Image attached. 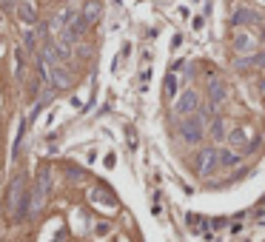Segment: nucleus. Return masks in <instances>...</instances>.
I'll return each instance as SVG.
<instances>
[{
	"mask_svg": "<svg viewBox=\"0 0 265 242\" xmlns=\"http://www.w3.org/2000/svg\"><path fill=\"white\" fill-rule=\"evenodd\" d=\"M26 177L23 174H18L15 180H12V185H9V197H6V205H9V214L15 216V219H20L23 214H29L26 211V205H23V199H26Z\"/></svg>",
	"mask_w": 265,
	"mask_h": 242,
	"instance_id": "obj_1",
	"label": "nucleus"
},
{
	"mask_svg": "<svg viewBox=\"0 0 265 242\" xmlns=\"http://www.w3.org/2000/svg\"><path fill=\"white\" fill-rule=\"evenodd\" d=\"M49 188H52V174H49V168H43V171H40V177H37V188H35V194H29V214H32V216H35L37 211L43 208Z\"/></svg>",
	"mask_w": 265,
	"mask_h": 242,
	"instance_id": "obj_2",
	"label": "nucleus"
},
{
	"mask_svg": "<svg viewBox=\"0 0 265 242\" xmlns=\"http://www.w3.org/2000/svg\"><path fill=\"white\" fill-rule=\"evenodd\" d=\"M205 120H203V114H191L188 120H183V129H180V134H183V140H188V143H200L205 134Z\"/></svg>",
	"mask_w": 265,
	"mask_h": 242,
	"instance_id": "obj_3",
	"label": "nucleus"
},
{
	"mask_svg": "<svg viewBox=\"0 0 265 242\" xmlns=\"http://www.w3.org/2000/svg\"><path fill=\"white\" fill-rule=\"evenodd\" d=\"M217 160H220V154L214 151V148H203V151H197V171L203 174V177H211L214 168H217Z\"/></svg>",
	"mask_w": 265,
	"mask_h": 242,
	"instance_id": "obj_4",
	"label": "nucleus"
},
{
	"mask_svg": "<svg viewBox=\"0 0 265 242\" xmlns=\"http://www.w3.org/2000/svg\"><path fill=\"white\" fill-rule=\"evenodd\" d=\"M49 66V80H52L57 88H69L71 83H74V77H71L69 69H63L60 63H46Z\"/></svg>",
	"mask_w": 265,
	"mask_h": 242,
	"instance_id": "obj_5",
	"label": "nucleus"
},
{
	"mask_svg": "<svg viewBox=\"0 0 265 242\" xmlns=\"http://www.w3.org/2000/svg\"><path fill=\"white\" fill-rule=\"evenodd\" d=\"M86 29H88V20H86V15L80 12V15H74V20H71L69 26H66V32H63V40L74 43L77 37H83V35H86Z\"/></svg>",
	"mask_w": 265,
	"mask_h": 242,
	"instance_id": "obj_6",
	"label": "nucleus"
},
{
	"mask_svg": "<svg viewBox=\"0 0 265 242\" xmlns=\"http://www.w3.org/2000/svg\"><path fill=\"white\" fill-rule=\"evenodd\" d=\"M197 103H200V97L194 94V91H186V94L177 100V114H194L197 111Z\"/></svg>",
	"mask_w": 265,
	"mask_h": 242,
	"instance_id": "obj_7",
	"label": "nucleus"
},
{
	"mask_svg": "<svg viewBox=\"0 0 265 242\" xmlns=\"http://www.w3.org/2000/svg\"><path fill=\"white\" fill-rule=\"evenodd\" d=\"M18 18L26 23V26H35L37 23V12H35V6L32 3H18Z\"/></svg>",
	"mask_w": 265,
	"mask_h": 242,
	"instance_id": "obj_8",
	"label": "nucleus"
},
{
	"mask_svg": "<svg viewBox=\"0 0 265 242\" xmlns=\"http://www.w3.org/2000/svg\"><path fill=\"white\" fill-rule=\"evenodd\" d=\"M208 94H211V105H220L228 91L222 86V80H211V83H208Z\"/></svg>",
	"mask_w": 265,
	"mask_h": 242,
	"instance_id": "obj_9",
	"label": "nucleus"
},
{
	"mask_svg": "<svg viewBox=\"0 0 265 242\" xmlns=\"http://www.w3.org/2000/svg\"><path fill=\"white\" fill-rule=\"evenodd\" d=\"M83 15H86L88 23L100 20V15H103V3H100V0H86V6H83Z\"/></svg>",
	"mask_w": 265,
	"mask_h": 242,
	"instance_id": "obj_10",
	"label": "nucleus"
},
{
	"mask_svg": "<svg viewBox=\"0 0 265 242\" xmlns=\"http://www.w3.org/2000/svg\"><path fill=\"white\" fill-rule=\"evenodd\" d=\"M259 20V15L251 9H237L234 12V23H256Z\"/></svg>",
	"mask_w": 265,
	"mask_h": 242,
	"instance_id": "obj_11",
	"label": "nucleus"
},
{
	"mask_svg": "<svg viewBox=\"0 0 265 242\" xmlns=\"http://www.w3.org/2000/svg\"><path fill=\"white\" fill-rule=\"evenodd\" d=\"M211 134H214V140H225V120H222V117H214Z\"/></svg>",
	"mask_w": 265,
	"mask_h": 242,
	"instance_id": "obj_12",
	"label": "nucleus"
},
{
	"mask_svg": "<svg viewBox=\"0 0 265 242\" xmlns=\"http://www.w3.org/2000/svg\"><path fill=\"white\" fill-rule=\"evenodd\" d=\"M91 199H94V202H103V205H108V208H114V199H108V194L106 191H94V194H91Z\"/></svg>",
	"mask_w": 265,
	"mask_h": 242,
	"instance_id": "obj_13",
	"label": "nucleus"
},
{
	"mask_svg": "<svg viewBox=\"0 0 265 242\" xmlns=\"http://www.w3.org/2000/svg\"><path fill=\"white\" fill-rule=\"evenodd\" d=\"M177 94V77L171 74V77H166V97H174Z\"/></svg>",
	"mask_w": 265,
	"mask_h": 242,
	"instance_id": "obj_14",
	"label": "nucleus"
},
{
	"mask_svg": "<svg viewBox=\"0 0 265 242\" xmlns=\"http://www.w3.org/2000/svg\"><path fill=\"white\" fill-rule=\"evenodd\" d=\"M228 137H231V143H237V146H245V134H242V131H231Z\"/></svg>",
	"mask_w": 265,
	"mask_h": 242,
	"instance_id": "obj_15",
	"label": "nucleus"
},
{
	"mask_svg": "<svg viewBox=\"0 0 265 242\" xmlns=\"http://www.w3.org/2000/svg\"><path fill=\"white\" fill-rule=\"evenodd\" d=\"M23 43H26L29 49H35V46H37V35H35V32H26V35H23Z\"/></svg>",
	"mask_w": 265,
	"mask_h": 242,
	"instance_id": "obj_16",
	"label": "nucleus"
},
{
	"mask_svg": "<svg viewBox=\"0 0 265 242\" xmlns=\"http://www.w3.org/2000/svg\"><path fill=\"white\" fill-rule=\"evenodd\" d=\"M248 46H251V37H248V35H237V49H242V52H245Z\"/></svg>",
	"mask_w": 265,
	"mask_h": 242,
	"instance_id": "obj_17",
	"label": "nucleus"
},
{
	"mask_svg": "<svg viewBox=\"0 0 265 242\" xmlns=\"http://www.w3.org/2000/svg\"><path fill=\"white\" fill-rule=\"evenodd\" d=\"M248 63H251V66H265V52L256 54V57H248ZM248 63H242V66H248Z\"/></svg>",
	"mask_w": 265,
	"mask_h": 242,
	"instance_id": "obj_18",
	"label": "nucleus"
},
{
	"mask_svg": "<svg viewBox=\"0 0 265 242\" xmlns=\"http://www.w3.org/2000/svg\"><path fill=\"white\" fill-rule=\"evenodd\" d=\"M222 163H225V165H237V154L225 151V154H222Z\"/></svg>",
	"mask_w": 265,
	"mask_h": 242,
	"instance_id": "obj_19",
	"label": "nucleus"
},
{
	"mask_svg": "<svg viewBox=\"0 0 265 242\" xmlns=\"http://www.w3.org/2000/svg\"><path fill=\"white\" fill-rule=\"evenodd\" d=\"M188 228H194V231H200V216H191V214H188Z\"/></svg>",
	"mask_w": 265,
	"mask_h": 242,
	"instance_id": "obj_20",
	"label": "nucleus"
},
{
	"mask_svg": "<svg viewBox=\"0 0 265 242\" xmlns=\"http://www.w3.org/2000/svg\"><path fill=\"white\" fill-rule=\"evenodd\" d=\"M125 134H128V146H131V148H137V134H134V129H128Z\"/></svg>",
	"mask_w": 265,
	"mask_h": 242,
	"instance_id": "obj_21",
	"label": "nucleus"
},
{
	"mask_svg": "<svg viewBox=\"0 0 265 242\" xmlns=\"http://www.w3.org/2000/svg\"><path fill=\"white\" fill-rule=\"evenodd\" d=\"M0 3H3V6H15V0H0Z\"/></svg>",
	"mask_w": 265,
	"mask_h": 242,
	"instance_id": "obj_22",
	"label": "nucleus"
},
{
	"mask_svg": "<svg viewBox=\"0 0 265 242\" xmlns=\"http://www.w3.org/2000/svg\"><path fill=\"white\" fill-rule=\"evenodd\" d=\"M262 40H265V29H262Z\"/></svg>",
	"mask_w": 265,
	"mask_h": 242,
	"instance_id": "obj_23",
	"label": "nucleus"
},
{
	"mask_svg": "<svg viewBox=\"0 0 265 242\" xmlns=\"http://www.w3.org/2000/svg\"><path fill=\"white\" fill-rule=\"evenodd\" d=\"M262 88H265V80H262Z\"/></svg>",
	"mask_w": 265,
	"mask_h": 242,
	"instance_id": "obj_24",
	"label": "nucleus"
},
{
	"mask_svg": "<svg viewBox=\"0 0 265 242\" xmlns=\"http://www.w3.org/2000/svg\"><path fill=\"white\" fill-rule=\"evenodd\" d=\"M262 3H265V0H262Z\"/></svg>",
	"mask_w": 265,
	"mask_h": 242,
	"instance_id": "obj_25",
	"label": "nucleus"
}]
</instances>
